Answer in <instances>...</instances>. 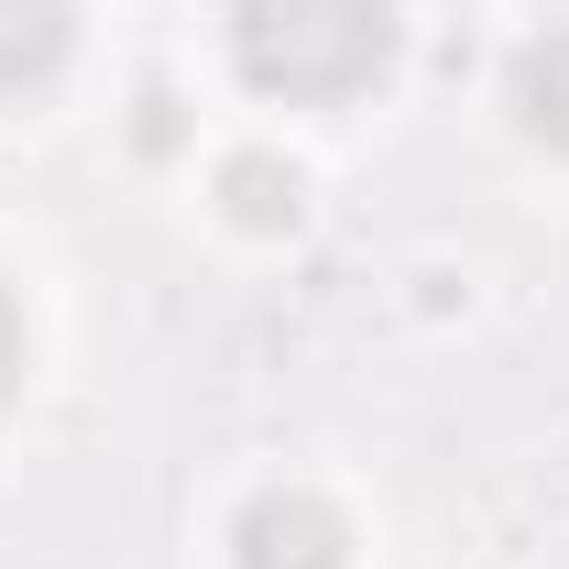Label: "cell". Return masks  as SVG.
<instances>
[{"label":"cell","mask_w":569,"mask_h":569,"mask_svg":"<svg viewBox=\"0 0 569 569\" xmlns=\"http://www.w3.org/2000/svg\"><path fill=\"white\" fill-rule=\"evenodd\" d=\"M230 67L284 110H340L395 67V0H230Z\"/></svg>","instance_id":"6da1fadb"},{"label":"cell","mask_w":569,"mask_h":569,"mask_svg":"<svg viewBox=\"0 0 569 569\" xmlns=\"http://www.w3.org/2000/svg\"><path fill=\"white\" fill-rule=\"evenodd\" d=\"M230 548H241V569H351V526L318 493H263Z\"/></svg>","instance_id":"7a4b0ae2"},{"label":"cell","mask_w":569,"mask_h":569,"mask_svg":"<svg viewBox=\"0 0 569 569\" xmlns=\"http://www.w3.org/2000/svg\"><path fill=\"white\" fill-rule=\"evenodd\" d=\"M77 44V0H0V88H44Z\"/></svg>","instance_id":"3957f363"},{"label":"cell","mask_w":569,"mask_h":569,"mask_svg":"<svg viewBox=\"0 0 569 569\" xmlns=\"http://www.w3.org/2000/svg\"><path fill=\"white\" fill-rule=\"evenodd\" d=\"M503 88H515V121H526L537 142H559V153H569V22H548V33L515 56V77H503Z\"/></svg>","instance_id":"277c9868"},{"label":"cell","mask_w":569,"mask_h":569,"mask_svg":"<svg viewBox=\"0 0 569 569\" xmlns=\"http://www.w3.org/2000/svg\"><path fill=\"white\" fill-rule=\"evenodd\" d=\"M219 198H230L241 230H296V219H307V176H296L284 153H230V164H219Z\"/></svg>","instance_id":"5b68a950"},{"label":"cell","mask_w":569,"mask_h":569,"mask_svg":"<svg viewBox=\"0 0 569 569\" xmlns=\"http://www.w3.org/2000/svg\"><path fill=\"white\" fill-rule=\"evenodd\" d=\"M11 383H22V307L0 296V406H11Z\"/></svg>","instance_id":"8992f818"}]
</instances>
